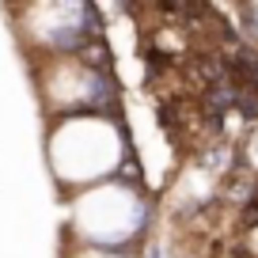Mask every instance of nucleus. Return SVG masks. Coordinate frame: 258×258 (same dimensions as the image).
Instances as JSON below:
<instances>
[{
    "label": "nucleus",
    "instance_id": "f257e3e1",
    "mask_svg": "<svg viewBox=\"0 0 258 258\" xmlns=\"http://www.w3.org/2000/svg\"><path fill=\"white\" fill-rule=\"evenodd\" d=\"M46 145H49V167L69 194L118 178L129 156L125 129L106 110L61 114L49 129Z\"/></svg>",
    "mask_w": 258,
    "mask_h": 258
},
{
    "label": "nucleus",
    "instance_id": "f03ea898",
    "mask_svg": "<svg viewBox=\"0 0 258 258\" xmlns=\"http://www.w3.org/2000/svg\"><path fill=\"white\" fill-rule=\"evenodd\" d=\"M152 198L137 178H110L73 194V235L80 247L125 254L148 232Z\"/></svg>",
    "mask_w": 258,
    "mask_h": 258
},
{
    "label": "nucleus",
    "instance_id": "7ed1b4c3",
    "mask_svg": "<svg viewBox=\"0 0 258 258\" xmlns=\"http://www.w3.org/2000/svg\"><path fill=\"white\" fill-rule=\"evenodd\" d=\"M250 16V27H254V34H258V4H247V8H243Z\"/></svg>",
    "mask_w": 258,
    "mask_h": 258
}]
</instances>
